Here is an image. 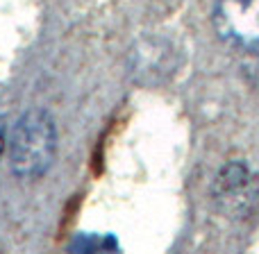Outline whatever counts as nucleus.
I'll return each instance as SVG.
<instances>
[{
    "label": "nucleus",
    "mask_w": 259,
    "mask_h": 254,
    "mask_svg": "<svg viewBox=\"0 0 259 254\" xmlns=\"http://www.w3.org/2000/svg\"><path fill=\"white\" fill-rule=\"evenodd\" d=\"M211 23L225 43L259 50V0H214Z\"/></svg>",
    "instance_id": "7ed1b4c3"
},
{
    "label": "nucleus",
    "mask_w": 259,
    "mask_h": 254,
    "mask_svg": "<svg viewBox=\"0 0 259 254\" xmlns=\"http://www.w3.org/2000/svg\"><path fill=\"white\" fill-rule=\"evenodd\" d=\"M211 200L225 218H246L259 202V175L243 161L223 166L211 186Z\"/></svg>",
    "instance_id": "f03ea898"
},
{
    "label": "nucleus",
    "mask_w": 259,
    "mask_h": 254,
    "mask_svg": "<svg viewBox=\"0 0 259 254\" xmlns=\"http://www.w3.org/2000/svg\"><path fill=\"white\" fill-rule=\"evenodd\" d=\"M57 152V129L44 109L25 112L7 141L9 168L23 179H36L50 168Z\"/></svg>",
    "instance_id": "f257e3e1"
}]
</instances>
